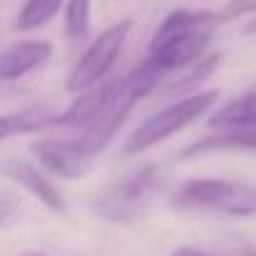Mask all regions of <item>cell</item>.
<instances>
[{
  "mask_svg": "<svg viewBox=\"0 0 256 256\" xmlns=\"http://www.w3.org/2000/svg\"><path fill=\"white\" fill-rule=\"evenodd\" d=\"M244 33H256V18H254V20H251V23L244 28Z\"/></svg>",
  "mask_w": 256,
  "mask_h": 256,
  "instance_id": "cell-20",
  "label": "cell"
},
{
  "mask_svg": "<svg viewBox=\"0 0 256 256\" xmlns=\"http://www.w3.org/2000/svg\"><path fill=\"white\" fill-rule=\"evenodd\" d=\"M134 23L131 20H123V23H116L110 26L108 30H103L90 46L88 50L80 56V60L73 66V70L68 73V90H76V93H83V90H90L96 86H100L106 80V76L110 73V68L116 66L126 40H128V33H131Z\"/></svg>",
  "mask_w": 256,
  "mask_h": 256,
  "instance_id": "cell-6",
  "label": "cell"
},
{
  "mask_svg": "<svg viewBox=\"0 0 256 256\" xmlns=\"http://www.w3.org/2000/svg\"><path fill=\"white\" fill-rule=\"evenodd\" d=\"M218 60H221V56L218 53H214V56H206V58H201L198 63H194L191 68H188V73L186 76H181L174 86H171V90H188V88H196V86H201L214 70H216V66H218Z\"/></svg>",
  "mask_w": 256,
  "mask_h": 256,
  "instance_id": "cell-15",
  "label": "cell"
},
{
  "mask_svg": "<svg viewBox=\"0 0 256 256\" xmlns=\"http://www.w3.org/2000/svg\"><path fill=\"white\" fill-rule=\"evenodd\" d=\"M174 256H208V254H204L198 248H191V246H181V248L174 251Z\"/></svg>",
  "mask_w": 256,
  "mask_h": 256,
  "instance_id": "cell-18",
  "label": "cell"
},
{
  "mask_svg": "<svg viewBox=\"0 0 256 256\" xmlns=\"http://www.w3.org/2000/svg\"><path fill=\"white\" fill-rule=\"evenodd\" d=\"M53 46L48 40H23L0 53V78L3 80H20L23 76L33 73L43 63H48Z\"/></svg>",
  "mask_w": 256,
  "mask_h": 256,
  "instance_id": "cell-9",
  "label": "cell"
},
{
  "mask_svg": "<svg viewBox=\"0 0 256 256\" xmlns=\"http://www.w3.org/2000/svg\"><path fill=\"white\" fill-rule=\"evenodd\" d=\"M164 186V168L158 164H148L134 174H128L110 184L96 198V214L113 224H128L146 216L151 204L156 201Z\"/></svg>",
  "mask_w": 256,
  "mask_h": 256,
  "instance_id": "cell-3",
  "label": "cell"
},
{
  "mask_svg": "<svg viewBox=\"0 0 256 256\" xmlns=\"http://www.w3.org/2000/svg\"><path fill=\"white\" fill-rule=\"evenodd\" d=\"M214 128H226V131H238V128H256V93H246L231 103H226L214 118Z\"/></svg>",
  "mask_w": 256,
  "mask_h": 256,
  "instance_id": "cell-12",
  "label": "cell"
},
{
  "mask_svg": "<svg viewBox=\"0 0 256 256\" xmlns=\"http://www.w3.org/2000/svg\"><path fill=\"white\" fill-rule=\"evenodd\" d=\"M218 98V90H204V93H194L186 96L176 103H171L168 108L154 113L148 120H144L134 136L126 141V154L134 156V154H144L148 148H154L156 144L166 141L168 136L178 134L181 128H186L188 123H194L196 118H201Z\"/></svg>",
  "mask_w": 256,
  "mask_h": 256,
  "instance_id": "cell-5",
  "label": "cell"
},
{
  "mask_svg": "<svg viewBox=\"0 0 256 256\" xmlns=\"http://www.w3.org/2000/svg\"><path fill=\"white\" fill-rule=\"evenodd\" d=\"M0 174L13 178L16 184H20L23 188H28L40 204H46L50 211L56 214H66V201L60 196V191L56 188V184L50 178H46L30 161L26 158H16V156H6L0 161Z\"/></svg>",
  "mask_w": 256,
  "mask_h": 256,
  "instance_id": "cell-8",
  "label": "cell"
},
{
  "mask_svg": "<svg viewBox=\"0 0 256 256\" xmlns=\"http://www.w3.org/2000/svg\"><path fill=\"white\" fill-rule=\"evenodd\" d=\"M18 256H53L48 251H26V254H18Z\"/></svg>",
  "mask_w": 256,
  "mask_h": 256,
  "instance_id": "cell-19",
  "label": "cell"
},
{
  "mask_svg": "<svg viewBox=\"0 0 256 256\" xmlns=\"http://www.w3.org/2000/svg\"><path fill=\"white\" fill-rule=\"evenodd\" d=\"M16 214V201L13 198H0V224H6Z\"/></svg>",
  "mask_w": 256,
  "mask_h": 256,
  "instance_id": "cell-17",
  "label": "cell"
},
{
  "mask_svg": "<svg viewBox=\"0 0 256 256\" xmlns=\"http://www.w3.org/2000/svg\"><path fill=\"white\" fill-rule=\"evenodd\" d=\"M248 13H256V0H228L221 8V13H216V16H218V23H226V20H234V18H241Z\"/></svg>",
  "mask_w": 256,
  "mask_h": 256,
  "instance_id": "cell-16",
  "label": "cell"
},
{
  "mask_svg": "<svg viewBox=\"0 0 256 256\" xmlns=\"http://www.w3.org/2000/svg\"><path fill=\"white\" fill-rule=\"evenodd\" d=\"M218 16L208 10H174L164 18L148 46L146 63L158 73H171L198 63L211 43Z\"/></svg>",
  "mask_w": 256,
  "mask_h": 256,
  "instance_id": "cell-2",
  "label": "cell"
},
{
  "mask_svg": "<svg viewBox=\"0 0 256 256\" xmlns=\"http://www.w3.org/2000/svg\"><path fill=\"white\" fill-rule=\"evenodd\" d=\"M48 126H56V116L46 108H26V110L6 113V116H0V141L18 136V134H33Z\"/></svg>",
  "mask_w": 256,
  "mask_h": 256,
  "instance_id": "cell-10",
  "label": "cell"
},
{
  "mask_svg": "<svg viewBox=\"0 0 256 256\" xmlns=\"http://www.w3.org/2000/svg\"><path fill=\"white\" fill-rule=\"evenodd\" d=\"M158 78L161 76L144 60L134 73L120 78L110 108L93 126L80 131L78 138H70V141L46 138V141L33 144V154L38 156V161L50 174H56L60 178H78V176L88 174L93 168L96 158L100 156V151L118 134V128L123 126L126 116L131 113V108L138 103V98L151 93V88L158 83Z\"/></svg>",
  "mask_w": 256,
  "mask_h": 256,
  "instance_id": "cell-1",
  "label": "cell"
},
{
  "mask_svg": "<svg viewBox=\"0 0 256 256\" xmlns=\"http://www.w3.org/2000/svg\"><path fill=\"white\" fill-rule=\"evenodd\" d=\"M90 33V0H68L66 6V36L83 40Z\"/></svg>",
  "mask_w": 256,
  "mask_h": 256,
  "instance_id": "cell-14",
  "label": "cell"
},
{
  "mask_svg": "<svg viewBox=\"0 0 256 256\" xmlns=\"http://www.w3.org/2000/svg\"><path fill=\"white\" fill-rule=\"evenodd\" d=\"M63 0H26V6L18 13V28L20 30H36L46 26L56 13L60 10Z\"/></svg>",
  "mask_w": 256,
  "mask_h": 256,
  "instance_id": "cell-13",
  "label": "cell"
},
{
  "mask_svg": "<svg viewBox=\"0 0 256 256\" xmlns=\"http://www.w3.org/2000/svg\"><path fill=\"white\" fill-rule=\"evenodd\" d=\"M118 83H120V78L103 80L100 86L83 90L80 98H76L60 116H56V126H68V128H80V131H86L88 126H93L110 108L116 90H118Z\"/></svg>",
  "mask_w": 256,
  "mask_h": 256,
  "instance_id": "cell-7",
  "label": "cell"
},
{
  "mask_svg": "<svg viewBox=\"0 0 256 256\" xmlns=\"http://www.w3.org/2000/svg\"><path fill=\"white\" fill-rule=\"evenodd\" d=\"M184 211H214L224 216H254L256 214V186L221 181V178H196L188 181L174 198Z\"/></svg>",
  "mask_w": 256,
  "mask_h": 256,
  "instance_id": "cell-4",
  "label": "cell"
},
{
  "mask_svg": "<svg viewBox=\"0 0 256 256\" xmlns=\"http://www.w3.org/2000/svg\"><path fill=\"white\" fill-rule=\"evenodd\" d=\"M238 256H256V248H248V251H241Z\"/></svg>",
  "mask_w": 256,
  "mask_h": 256,
  "instance_id": "cell-21",
  "label": "cell"
},
{
  "mask_svg": "<svg viewBox=\"0 0 256 256\" xmlns=\"http://www.w3.org/2000/svg\"><path fill=\"white\" fill-rule=\"evenodd\" d=\"M256 151V128H238V131H224L218 136H208L196 141L184 151V156L208 154V151Z\"/></svg>",
  "mask_w": 256,
  "mask_h": 256,
  "instance_id": "cell-11",
  "label": "cell"
}]
</instances>
